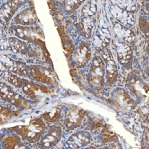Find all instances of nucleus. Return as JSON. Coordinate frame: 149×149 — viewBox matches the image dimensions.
Segmentation results:
<instances>
[{
    "mask_svg": "<svg viewBox=\"0 0 149 149\" xmlns=\"http://www.w3.org/2000/svg\"><path fill=\"white\" fill-rule=\"evenodd\" d=\"M104 72V64L102 60L96 56L91 66V73L89 74V82L94 85L99 86L103 84V75Z\"/></svg>",
    "mask_w": 149,
    "mask_h": 149,
    "instance_id": "f257e3e1",
    "label": "nucleus"
},
{
    "mask_svg": "<svg viewBox=\"0 0 149 149\" xmlns=\"http://www.w3.org/2000/svg\"><path fill=\"white\" fill-rule=\"evenodd\" d=\"M107 79L108 82L110 84H113L115 82V80L116 79V75H117V72H116V67L114 62L111 60L108 61V65H107Z\"/></svg>",
    "mask_w": 149,
    "mask_h": 149,
    "instance_id": "7ed1b4c3",
    "label": "nucleus"
},
{
    "mask_svg": "<svg viewBox=\"0 0 149 149\" xmlns=\"http://www.w3.org/2000/svg\"><path fill=\"white\" fill-rule=\"evenodd\" d=\"M89 141H90L89 134L84 132H79L78 133L73 134L68 142L73 144L72 146V148H79V146L84 147V146L87 145L89 142Z\"/></svg>",
    "mask_w": 149,
    "mask_h": 149,
    "instance_id": "f03ea898",
    "label": "nucleus"
},
{
    "mask_svg": "<svg viewBox=\"0 0 149 149\" xmlns=\"http://www.w3.org/2000/svg\"><path fill=\"white\" fill-rule=\"evenodd\" d=\"M1 113H2V115L3 116H9V114H10V111L8 109H6V108H2L1 109Z\"/></svg>",
    "mask_w": 149,
    "mask_h": 149,
    "instance_id": "1a4fd4ad",
    "label": "nucleus"
},
{
    "mask_svg": "<svg viewBox=\"0 0 149 149\" xmlns=\"http://www.w3.org/2000/svg\"><path fill=\"white\" fill-rule=\"evenodd\" d=\"M7 75H8V76H6V77H4V78L6 79H8L10 83H12L13 84H15V85L17 87H20L22 85L21 80L19 79L18 77H16L15 75H12V74H10V73H7Z\"/></svg>",
    "mask_w": 149,
    "mask_h": 149,
    "instance_id": "6e6552de",
    "label": "nucleus"
},
{
    "mask_svg": "<svg viewBox=\"0 0 149 149\" xmlns=\"http://www.w3.org/2000/svg\"><path fill=\"white\" fill-rule=\"evenodd\" d=\"M31 73L33 75V77L36 80H39L40 82H43V83H48L49 79L46 77L41 72H40L38 69L36 68H32L31 69Z\"/></svg>",
    "mask_w": 149,
    "mask_h": 149,
    "instance_id": "423d86ee",
    "label": "nucleus"
},
{
    "mask_svg": "<svg viewBox=\"0 0 149 149\" xmlns=\"http://www.w3.org/2000/svg\"><path fill=\"white\" fill-rule=\"evenodd\" d=\"M19 143V140L17 136H11L8 137L7 139H5V141H3V146L4 148H18L19 146H17L16 144Z\"/></svg>",
    "mask_w": 149,
    "mask_h": 149,
    "instance_id": "39448f33",
    "label": "nucleus"
},
{
    "mask_svg": "<svg viewBox=\"0 0 149 149\" xmlns=\"http://www.w3.org/2000/svg\"><path fill=\"white\" fill-rule=\"evenodd\" d=\"M15 95L9 87L4 85L3 84H1V97L4 101H10L11 99Z\"/></svg>",
    "mask_w": 149,
    "mask_h": 149,
    "instance_id": "20e7f679",
    "label": "nucleus"
},
{
    "mask_svg": "<svg viewBox=\"0 0 149 149\" xmlns=\"http://www.w3.org/2000/svg\"><path fill=\"white\" fill-rule=\"evenodd\" d=\"M10 40H12L11 41V44H12L13 47H15L17 51H19V52H24V50L26 49V46L24 45V43H23V42H21V41H19V40L15 39H10Z\"/></svg>",
    "mask_w": 149,
    "mask_h": 149,
    "instance_id": "0eeeda50",
    "label": "nucleus"
}]
</instances>
